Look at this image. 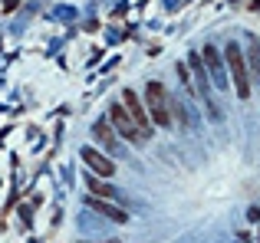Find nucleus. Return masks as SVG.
<instances>
[{"label": "nucleus", "instance_id": "4", "mask_svg": "<svg viewBox=\"0 0 260 243\" xmlns=\"http://www.w3.org/2000/svg\"><path fill=\"white\" fill-rule=\"evenodd\" d=\"M122 102H125V112L132 115L139 135H142V138H148V135H152V122H148V112H145V105H142V99L135 96L132 89H125V92H122Z\"/></svg>", "mask_w": 260, "mask_h": 243}, {"label": "nucleus", "instance_id": "2", "mask_svg": "<svg viewBox=\"0 0 260 243\" xmlns=\"http://www.w3.org/2000/svg\"><path fill=\"white\" fill-rule=\"evenodd\" d=\"M145 102H148V112H152L155 125H158V128H168V125H172L165 86H161V83H148V86H145Z\"/></svg>", "mask_w": 260, "mask_h": 243}, {"label": "nucleus", "instance_id": "1", "mask_svg": "<svg viewBox=\"0 0 260 243\" xmlns=\"http://www.w3.org/2000/svg\"><path fill=\"white\" fill-rule=\"evenodd\" d=\"M224 56H228V69L234 76V89L241 99L250 96V72H247V63H244V50L241 43H228L224 46Z\"/></svg>", "mask_w": 260, "mask_h": 243}, {"label": "nucleus", "instance_id": "8", "mask_svg": "<svg viewBox=\"0 0 260 243\" xmlns=\"http://www.w3.org/2000/svg\"><path fill=\"white\" fill-rule=\"evenodd\" d=\"M244 46H247V56H244V63L250 66V83H260V39L254 36V33H247L244 36Z\"/></svg>", "mask_w": 260, "mask_h": 243}, {"label": "nucleus", "instance_id": "5", "mask_svg": "<svg viewBox=\"0 0 260 243\" xmlns=\"http://www.w3.org/2000/svg\"><path fill=\"white\" fill-rule=\"evenodd\" d=\"M109 118H112V128L122 135V138H128V141H145L139 135V128H135L132 115L125 112V105H112V109H109Z\"/></svg>", "mask_w": 260, "mask_h": 243}, {"label": "nucleus", "instance_id": "12", "mask_svg": "<svg viewBox=\"0 0 260 243\" xmlns=\"http://www.w3.org/2000/svg\"><path fill=\"white\" fill-rule=\"evenodd\" d=\"M247 217H250V220H260V207H250V211H247Z\"/></svg>", "mask_w": 260, "mask_h": 243}, {"label": "nucleus", "instance_id": "7", "mask_svg": "<svg viewBox=\"0 0 260 243\" xmlns=\"http://www.w3.org/2000/svg\"><path fill=\"white\" fill-rule=\"evenodd\" d=\"M83 161L89 168H92L95 174H102V178H112V171H115V165H112V158H106L102 151H95V148H83Z\"/></svg>", "mask_w": 260, "mask_h": 243}, {"label": "nucleus", "instance_id": "15", "mask_svg": "<svg viewBox=\"0 0 260 243\" xmlns=\"http://www.w3.org/2000/svg\"><path fill=\"white\" fill-rule=\"evenodd\" d=\"M241 243H244V240H241Z\"/></svg>", "mask_w": 260, "mask_h": 243}, {"label": "nucleus", "instance_id": "13", "mask_svg": "<svg viewBox=\"0 0 260 243\" xmlns=\"http://www.w3.org/2000/svg\"><path fill=\"white\" fill-rule=\"evenodd\" d=\"M17 7V0H4V10H13Z\"/></svg>", "mask_w": 260, "mask_h": 243}, {"label": "nucleus", "instance_id": "10", "mask_svg": "<svg viewBox=\"0 0 260 243\" xmlns=\"http://www.w3.org/2000/svg\"><path fill=\"white\" fill-rule=\"evenodd\" d=\"M92 135H95V138H99L112 154H122V151H119V145H115V132L109 128V122H106V118H99V122L92 125Z\"/></svg>", "mask_w": 260, "mask_h": 243}, {"label": "nucleus", "instance_id": "3", "mask_svg": "<svg viewBox=\"0 0 260 243\" xmlns=\"http://www.w3.org/2000/svg\"><path fill=\"white\" fill-rule=\"evenodd\" d=\"M201 63L204 69H208V79L214 83V89H228V69H224V59H221V50H214V46H204L201 50Z\"/></svg>", "mask_w": 260, "mask_h": 243}, {"label": "nucleus", "instance_id": "6", "mask_svg": "<svg viewBox=\"0 0 260 243\" xmlns=\"http://www.w3.org/2000/svg\"><path fill=\"white\" fill-rule=\"evenodd\" d=\"M86 207H89V211H95L99 217H109L112 224H125V220H128V214L122 211V207H112L109 200H102V197H92V194L86 197Z\"/></svg>", "mask_w": 260, "mask_h": 243}, {"label": "nucleus", "instance_id": "9", "mask_svg": "<svg viewBox=\"0 0 260 243\" xmlns=\"http://www.w3.org/2000/svg\"><path fill=\"white\" fill-rule=\"evenodd\" d=\"M86 184H89V191H92V197H109V200H125V204H128V197H125V194H122V191H115L112 184H102V181H95L92 174H89V178H86Z\"/></svg>", "mask_w": 260, "mask_h": 243}, {"label": "nucleus", "instance_id": "11", "mask_svg": "<svg viewBox=\"0 0 260 243\" xmlns=\"http://www.w3.org/2000/svg\"><path fill=\"white\" fill-rule=\"evenodd\" d=\"M56 17L59 20H73V17H76V10H73V7H56Z\"/></svg>", "mask_w": 260, "mask_h": 243}, {"label": "nucleus", "instance_id": "14", "mask_svg": "<svg viewBox=\"0 0 260 243\" xmlns=\"http://www.w3.org/2000/svg\"><path fill=\"white\" fill-rule=\"evenodd\" d=\"M79 243H92V240H79ZM102 243H119V240H102Z\"/></svg>", "mask_w": 260, "mask_h": 243}]
</instances>
